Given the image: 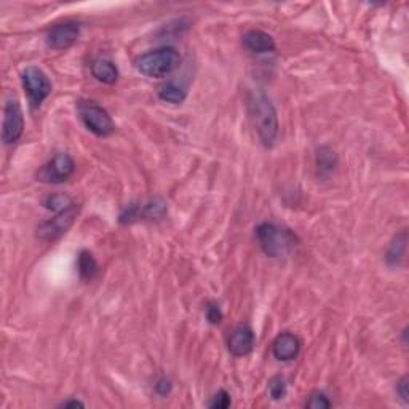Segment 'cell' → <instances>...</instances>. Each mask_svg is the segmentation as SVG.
<instances>
[{
	"mask_svg": "<svg viewBox=\"0 0 409 409\" xmlns=\"http://www.w3.org/2000/svg\"><path fill=\"white\" fill-rule=\"evenodd\" d=\"M248 114L259 139L266 147H272L278 136V117L272 101L262 91L248 95Z\"/></svg>",
	"mask_w": 409,
	"mask_h": 409,
	"instance_id": "1",
	"label": "cell"
},
{
	"mask_svg": "<svg viewBox=\"0 0 409 409\" xmlns=\"http://www.w3.org/2000/svg\"><path fill=\"white\" fill-rule=\"evenodd\" d=\"M259 247L267 256L283 258L295 251L297 238L290 229L273 223H262L256 227Z\"/></svg>",
	"mask_w": 409,
	"mask_h": 409,
	"instance_id": "2",
	"label": "cell"
},
{
	"mask_svg": "<svg viewBox=\"0 0 409 409\" xmlns=\"http://www.w3.org/2000/svg\"><path fill=\"white\" fill-rule=\"evenodd\" d=\"M181 64V55L175 48L163 47L147 51L136 60V69L149 79H163Z\"/></svg>",
	"mask_w": 409,
	"mask_h": 409,
	"instance_id": "3",
	"label": "cell"
},
{
	"mask_svg": "<svg viewBox=\"0 0 409 409\" xmlns=\"http://www.w3.org/2000/svg\"><path fill=\"white\" fill-rule=\"evenodd\" d=\"M79 114L85 127L96 136L106 138L114 133L115 125L112 117H110L108 110L93 103V101H80Z\"/></svg>",
	"mask_w": 409,
	"mask_h": 409,
	"instance_id": "4",
	"label": "cell"
},
{
	"mask_svg": "<svg viewBox=\"0 0 409 409\" xmlns=\"http://www.w3.org/2000/svg\"><path fill=\"white\" fill-rule=\"evenodd\" d=\"M77 214H79V206H77V203L60 211V213H56L51 219L45 221V223L37 229V237L40 240H45V242L58 240L72 227Z\"/></svg>",
	"mask_w": 409,
	"mask_h": 409,
	"instance_id": "5",
	"label": "cell"
},
{
	"mask_svg": "<svg viewBox=\"0 0 409 409\" xmlns=\"http://www.w3.org/2000/svg\"><path fill=\"white\" fill-rule=\"evenodd\" d=\"M23 86L34 106H40L51 93V82L45 72L36 66H29L23 72Z\"/></svg>",
	"mask_w": 409,
	"mask_h": 409,
	"instance_id": "6",
	"label": "cell"
},
{
	"mask_svg": "<svg viewBox=\"0 0 409 409\" xmlns=\"http://www.w3.org/2000/svg\"><path fill=\"white\" fill-rule=\"evenodd\" d=\"M75 162L69 153H56L50 162H47L45 165L38 171V181L48 182V184H60L69 179L74 175Z\"/></svg>",
	"mask_w": 409,
	"mask_h": 409,
	"instance_id": "7",
	"label": "cell"
},
{
	"mask_svg": "<svg viewBox=\"0 0 409 409\" xmlns=\"http://www.w3.org/2000/svg\"><path fill=\"white\" fill-rule=\"evenodd\" d=\"M24 132V115L18 101H8L3 110L2 138L5 144H14Z\"/></svg>",
	"mask_w": 409,
	"mask_h": 409,
	"instance_id": "8",
	"label": "cell"
},
{
	"mask_svg": "<svg viewBox=\"0 0 409 409\" xmlns=\"http://www.w3.org/2000/svg\"><path fill=\"white\" fill-rule=\"evenodd\" d=\"M166 213V205L162 200H152L149 203H132L120 214V223L133 224L144 219H160Z\"/></svg>",
	"mask_w": 409,
	"mask_h": 409,
	"instance_id": "9",
	"label": "cell"
},
{
	"mask_svg": "<svg viewBox=\"0 0 409 409\" xmlns=\"http://www.w3.org/2000/svg\"><path fill=\"white\" fill-rule=\"evenodd\" d=\"M80 36V26L77 23L56 24L47 34V45L51 50H67L77 42Z\"/></svg>",
	"mask_w": 409,
	"mask_h": 409,
	"instance_id": "10",
	"label": "cell"
},
{
	"mask_svg": "<svg viewBox=\"0 0 409 409\" xmlns=\"http://www.w3.org/2000/svg\"><path fill=\"white\" fill-rule=\"evenodd\" d=\"M254 344H256V336H254L251 326L248 325L235 326L227 340L229 352L234 357H245V355L251 354Z\"/></svg>",
	"mask_w": 409,
	"mask_h": 409,
	"instance_id": "11",
	"label": "cell"
},
{
	"mask_svg": "<svg viewBox=\"0 0 409 409\" xmlns=\"http://www.w3.org/2000/svg\"><path fill=\"white\" fill-rule=\"evenodd\" d=\"M272 352L280 362H291L301 352V339L293 333H282L273 340Z\"/></svg>",
	"mask_w": 409,
	"mask_h": 409,
	"instance_id": "12",
	"label": "cell"
},
{
	"mask_svg": "<svg viewBox=\"0 0 409 409\" xmlns=\"http://www.w3.org/2000/svg\"><path fill=\"white\" fill-rule=\"evenodd\" d=\"M243 45L248 51L254 53V55H267V53L275 51V42L273 38L264 31H253L247 32L243 36Z\"/></svg>",
	"mask_w": 409,
	"mask_h": 409,
	"instance_id": "13",
	"label": "cell"
},
{
	"mask_svg": "<svg viewBox=\"0 0 409 409\" xmlns=\"http://www.w3.org/2000/svg\"><path fill=\"white\" fill-rule=\"evenodd\" d=\"M91 74L101 84L112 85L119 79V69L112 61L109 60H96L91 64Z\"/></svg>",
	"mask_w": 409,
	"mask_h": 409,
	"instance_id": "14",
	"label": "cell"
},
{
	"mask_svg": "<svg viewBox=\"0 0 409 409\" xmlns=\"http://www.w3.org/2000/svg\"><path fill=\"white\" fill-rule=\"evenodd\" d=\"M406 242H408V235L406 230H403L401 234H398L393 242L391 243V248H388L386 261L388 266L392 267H398L403 262V258H405V249H406Z\"/></svg>",
	"mask_w": 409,
	"mask_h": 409,
	"instance_id": "15",
	"label": "cell"
},
{
	"mask_svg": "<svg viewBox=\"0 0 409 409\" xmlns=\"http://www.w3.org/2000/svg\"><path fill=\"white\" fill-rule=\"evenodd\" d=\"M338 166V157L331 151L330 147H321L317 153V168H319V175L323 177H328L334 173Z\"/></svg>",
	"mask_w": 409,
	"mask_h": 409,
	"instance_id": "16",
	"label": "cell"
},
{
	"mask_svg": "<svg viewBox=\"0 0 409 409\" xmlns=\"http://www.w3.org/2000/svg\"><path fill=\"white\" fill-rule=\"evenodd\" d=\"M77 267H79L80 278L85 282L93 280V278L98 275L99 266L96 262V259L90 251H82L79 256V262H77Z\"/></svg>",
	"mask_w": 409,
	"mask_h": 409,
	"instance_id": "17",
	"label": "cell"
},
{
	"mask_svg": "<svg viewBox=\"0 0 409 409\" xmlns=\"http://www.w3.org/2000/svg\"><path fill=\"white\" fill-rule=\"evenodd\" d=\"M186 96H187L186 90L176 84L163 85L160 91H158V98H160L162 101H165V103H170V104L184 103Z\"/></svg>",
	"mask_w": 409,
	"mask_h": 409,
	"instance_id": "18",
	"label": "cell"
},
{
	"mask_svg": "<svg viewBox=\"0 0 409 409\" xmlns=\"http://www.w3.org/2000/svg\"><path fill=\"white\" fill-rule=\"evenodd\" d=\"M45 208L55 211V213H60V211L69 208L71 205H74V201L71 200V197H67L64 194H55V195H48L45 201H43Z\"/></svg>",
	"mask_w": 409,
	"mask_h": 409,
	"instance_id": "19",
	"label": "cell"
},
{
	"mask_svg": "<svg viewBox=\"0 0 409 409\" xmlns=\"http://www.w3.org/2000/svg\"><path fill=\"white\" fill-rule=\"evenodd\" d=\"M286 392H288V386L283 377L277 376L269 382V393H271L272 400H283V398L286 397Z\"/></svg>",
	"mask_w": 409,
	"mask_h": 409,
	"instance_id": "20",
	"label": "cell"
},
{
	"mask_svg": "<svg viewBox=\"0 0 409 409\" xmlns=\"http://www.w3.org/2000/svg\"><path fill=\"white\" fill-rule=\"evenodd\" d=\"M232 405V400H230V395L225 391H219L216 395L211 398L208 403V408L211 409H225Z\"/></svg>",
	"mask_w": 409,
	"mask_h": 409,
	"instance_id": "21",
	"label": "cell"
},
{
	"mask_svg": "<svg viewBox=\"0 0 409 409\" xmlns=\"http://www.w3.org/2000/svg\"><path fill=\"white\" fill-rule=\"evenodd\" d=\"M306 406L310 409H328V408H331V401L328 400V397H326L325 393L317 392V393H314V395H310L309 401H307Z\"/></svg>",
	"mask_w": 409,
	"mask_h": 409,
	"instance_id": "22",
	"label": "cell"
},
{
	"mask_svg": "<svg viewBox=\"0 0 409 409\" xmlns=\"http://www.w3.org/2000/svg\"><path fill=\"white\" fill-rule=\"evenodd\" d=\"M206 320H208L211 325H219L221 321H223V312H221L219 306L210 304L206 307Z\"/></svg>",
	"mask_w": 409,
	"mask_h": 409,
	"instance_id": "23",
	"label": "cell"
},
{
	"mask_svg": "<svg viewBox=\"0 0 409 409\" xmlns=\"http://www.w3.org/2000/svg\"><path fill=\"white\" fill-rule=\"evenodd\" d=\"M397 393H398V397L401 398V401L405 403V405H408V403H409V393H408V376L401 377L400 381H398V384H397Z\"/></svg>",
	"mask_w": 409,
	"mask_h": 409,
	"instance_id": "24",
	"label": "cell"
},
{
	"mask_svg": "<svg viewBox=\"0 0 409 409\" xmlns=\"http://www.w3.org/2000/svg\"><path fill=\"white\" fill-rule=\"evenodd\" d=\"M156 391H157V393H160L162 397L168 395V393H170V391H171V382H170V379H166V377L160 379V381H158V382L156 384Z\"/></svg>",
	"mask_w": 409,
	"mask_h": 409,
	"instance_id": "25",
	"label": "cell"
},
{
	"mask_svg": "<svg viewBox=\"0 0 409 409\" xmlns=\"http://www.w3.org/2000/svg\"><path fill=\"white\" fill-rule=\"evenodd\" d=\"M60 406L67 409V408H84L85 405L82 401H79V400H69V401H62Z\"/></svg>",
	"mask_w": 409,
	"mask_h": 409,
	"instance_id": "26",
	"label": "cell"
}]
</instances>
